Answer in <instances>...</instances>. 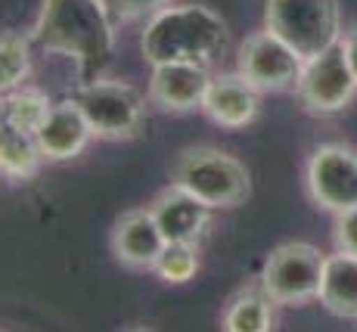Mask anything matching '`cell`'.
<instances>
[{
    "mask_svg": "<svg viewBox=\"0 0 357 332\" xmlns=\"http://www.w3.org/2000/svg\"><path fill=\"white\" fill-rule=\"evenodd\" d=\"M208 84H211L208 66H199V62H162V66H153L146 96L149 103H155L165 112L183 115L193 112V109H202Z\"/></svg>",
    "mask_w": 357,
    "mask_h": 332,
    "instance_id": "30bf717a",
    "label": "cell"
},
{
    "mask_svg": "<svg viewBox=\"0 0 357 332\" xmlns=\"http://www.w3.org/2000/svg\"><path fill=\"white\" fill-rule=\"evenodd\" d=\"M6 124V112H3V93H0V128Z\"/></svg>",
    "mask_w": 357,
    "mask_h": 332,
    "instance_id": "cb8c5ba5",
    "label": "cell"
},
{
    "mask_svg": "<svg viewBox=\"0 0 357 332\" xmlns=\"http://www.w3.org/2000/svg\"><path fill=\"white\" fill-rule=\"evenodd\" d=\"M31 75V47L22 34H0V93L22 87Z\"/></svg>",
    "mask_w": 357,
    "mask_h": 332,
    "instance_id": "d6986e66",
    "label": "cell"
},
{
    "mask_svg": "<svg viewBox=\"0 0 357 332\" xmlns=\"http://www.w3.org/2000/svg\"><path fill=\"white\" fill-rule=\"evenodd\" d=\"M40 162H47L38 146V137L3 124L0 128V174L10 181H31Z\"/></svg>",
    "mask_w": 357,
    "mask_h": 332,
    "instance_id": "e0dca14e",
    "label": "cell"
},
{
    "mask_svg": "<svg viewBox=\"0 0 357 332\" xmlns=\"http://www.w3.org/2000/svg\"><path fill=\"white\" fill-rule=\"evenodd\" d=\"M301 66H305V56H298L286 40H280L277 34L267 29L249 34L236 56L239 75H243L252 87H258L261 93L295 91Z\"/></svg>",
    "mask_w": 357,
    "mask_h": 332,
    "instance_id": "ba28073f",
    "label": "cell"
},
{
    "mask_svg": "<svg viewBox=\"0 0 357 332\" xmlns=\"http://www.w3.org/2000/svg\"><path fill=\"white\" fill-rule=\"evenodd\" d=\"M317 299L329 314L342 317V320H357V255H326Z\"/></svg>",
    "mask_w": 357,
    "mask_h": 332,
    "instance_id": "9a60e30c",
    "label": "cell"
},
{
    "mask_svg": "<svg viewBox=\"0 0 357 332\" xmlns=\"http://www.w3.org/2000/svg\"><path fill=\"white\" fill-rule=\"evenodd\" d=\"M342 50H345V59H348V66H351V72H354V78H357V22L354 25H348L345 31H342Z\"/></svg>",
    "mask_w": 357,
    "mask_h": 332,
    "instance_id": "603a6c76",
    "label": "cell"
},
{
    "mask_svg": "<svg viewBox=\"0 0 357 332\" xmlns=\"http://www.w3.org/2000/svg\"><path fill=\"white\" fill-rule=\"evenodd\" d=\"M335 248L357 255V209L335 214Z\"/></svg>",
    "mask_w": 357,
    "mask_h": 332,
    "instance_id": "7402d4cb",
    "label": "cell"
},
{
    "mask_svg": "<svg viewBox=\"0 0 357 332\" xmlns=\"http://www.w3.org/2000/svg\"><path fill=\"white\" fill-rule=\"evenodd\" d=\"M112 10L115 22H134V19H149L159 10L171 3V0H106Z\"/></svg>",
    "mask_w": 357,
    "mask_h": 332,
    "instance_id": "44dd1931",
    "label": "cell"
},
{
    "mask_svg": "<svg viewBox=\"0 0 357 332\" xmlns=\"http://www.w3.org/2000/svg\"><path fill=\"white\" fill-rule=\"evenodd\" d=\"M31 40L75 59L81 84L106 72L115 53V16L106 0H44Z\"/></svg>",
    "mask_w": 357,
    "mask_h": 332,
    "instance_id": "6da1fadb",
    "label": "cell"
},
{
    "mask_svg": "<svg viewBox=\"0 0 357 332\" xmlns=\"http://www.w3.org/2000/svg\"><path fill=\"white\" fill-rule=\"evenodd\" d=\"M38 146L44 152L47 162H68V158L81 156L91 143L93 130L87 124L81 106L68 96L63 103H53V109L47 112L44 124L38 128Z\"/></svg>",
    "mask_w": 357,
    "mask_h": 332,
    "instance_id": "4fadbf2b",
    "label": "cell"
},
{
    "mask_svg": "<svg viewBox=\"0 0 357 332\" xmlns=\"http://www.w3.org/2000/svg\"><path fill=\"white\" fill-rule=\"evenodd\" d=\"M301 106L314 115H333L342 112L357 93V78L345 59L342 44L329 47V50L317 53V56L305 59L295 84Z\"/></svg>",
    "mask_w": 357,
    "mask_h": 332,
    "instance_id": "52a82bcc",
    "label": "cell"
},
{
    "mask_svg": "<svg viewBox=\"0 0 357 332\" xmlns=\"http://www.w3.org/2000/svg\"><path fill=\"white\" fill-rule=\"evenodd\" d=\"M171 183L193 193L208 209H236L249 199V171L236 156L215 146H193L177 158Z\"/></svg>",
    "mask_w": 357,
    "mask_h": 332,
    "instance_id": "3957f363",
    "label": "cell"
},
{
    "mask_svg": "<svg viewBox=\"0 0 357 332\" xmlns=\"http://www.w3.org/2000/svg\"><path fill=\"white\" fill-rule=\"evenodd\" d=\"M159 273L162 282H171V286H181V282H190L199 271V252L193 242H168L162 248L159 261L153 267Z\"/></svg>",
    "mask_w": 357,
    "mask_h": 332,
    "instance_id": "ffe728a7",
    "label": "cell"
},
{
    "mask_svg": "<svg viewBox=\"0 0 357 332\" xmlns=\"http://www.w3.org/2000/svg\"><path fill=\"white\" fill-rule=\"evenodd\" d=\"M273 301L264 286H249L236 292L221 317V326L227 332H267L273 329Z\"/></svg>",
    "mask_w": 357,
    "mask_h": 332,
    "instance_id": "2e32d148",
    "label": "cell"
},
{
    "mask_svg": "<svg viewBox=\"0 0 357 332\" xmlns=\"http://www.w3.org/2000/svg\"><path fill=\"white\" fill-rule=\"evenodd\" d=\"M230 47V31L215 10L202 3L165 6L149 16L140 38L143 59L149 66L162 62H199L211 66Z\"/></svg>",
    "mask_w": 357,
    "mask_h": 332,
    "instance_id": "7a4b0ae2",
    "label": "cell"
},
{
    "mask_svg": "<svg viewBox=\"0 0 357 332\" xmlns=\"http://www.w3.org/2000/svg\"><path fill=\"white\" fill-rule=\"evenodd\" d=\"M307 193L320 209L342 214L357 209V149L324 143L307 162Z\"/></svg>",
    "mask_w": 357,
    "mask_h": 332,
    "instance_id": "9c48e42d",
    "label": "cell"
},
{
    "mask_svg": "<svg viewBox=\"0 0 357 332\" xmlns=\"http://www.w3.org/2000/svg\"><path fill=\"white\" fill-rule=\"evenodd\" d=\"M326 255L307 242H286L264 261L261 286L277 304H307L320 295Z\"/></svg>",
    "mask_w": 357,
    "mask_h": 332,
    "instance_id": "8992f818",
    "label": "cell"
},
{
    "mask_svg": "<svg viewBox=\"0 0 357 332\" xmlns=\"http://www.w3.org/2000/svg\"><path fill=\"white\" fill-rule=\"evenodd\" d=\"M53 109V100L38 87H16V91L3 93V112H6V124L19 130H29L38 134V128L44 124L47 112Z\"/></svg>",
    "mask_w": 357,
    "mask_h": 332,
    "instance_id": "ac0fdd59",
    "label": "cell"
},
{
    "mask_svg": "<svg viewBox=\"0 0 357 332\" xmlns=\"http://www.w3.org/2000/svg\"><path fill=\"white\" fill-rule=\"evenodd\" d=\"M149 211H153L155 224L162 227L168 242H193V246H199V239L211 227V211L215 209L199 202L193 193H187L183 186L171 183L153 199Z\"/></svg>",
    "mask_w": 357,
    "mask_h": 332,
    "instance_id": "7c38bea8",
    "label": "cell"
},
{
    "mask_svg": "<svg viewBox=\"0 0 357 332\" xmlns=\"http://www.w3.org/2000/svg\"><path fill=\"white\" fill-rule=\"evenodd\" d=\"M81 106L93 137L100 140H130L140 134L146 119V100L134 84L119 78H93L75 91L72 96Z\"/></svg>",
    "mask_w": 357,
    "mask_h": 332,
    "instance_id": "5b68a950",
    "label": "cell"
},
{
    "mask_svg": "<svg viewBox=\"0 0 357 332\" xmlns=\"http://www.w3.org/2000/svg\"><path fill=\"white\" fill-rule=\"evenodd\" d=\"M258 93H261L258 87H252L239 72L218 75V78L211 75V84L202 100V112L215 124H221V128H230V130L249 128L258 119V109H261Z\"/></svg>",
    "mask_w": 357,
    "mask_h": 332,
    "instance_id": "5bb4252c",
    "label": "cell"
},
{
    "mask_svg": "<svg viewBox=\"0 0 357 332\" xmlns=\"http://www.w3.org/2000/svg\"><path fill=\"white\" fill-rule=\"evenodd\" d=\"M264 29L311 59L342 40L339 0H264Z\"/></svg>",
    "mask_w": 357,
    "mask_h": 332,
    "instance_id": "277c9868",
    "label": "cell"
},
{
    "mask_svg": "<svg viewBox=\"0 0 357 332\" xmlns=\"http://www.w3.org/2000/svg\"><path fill=\"white\" fill-rule=\"evenodd\" d=\"M165 246H168V239H165L162 227L155 224L149 209L125 211L115 220L112 252L115 261L128 271H153Z\"/></svg>",
    "mask_w": 357,
    "mask_h": 332,
    "instance_id": "8fae6325",
    "label": "cell"
}]
</instances>
